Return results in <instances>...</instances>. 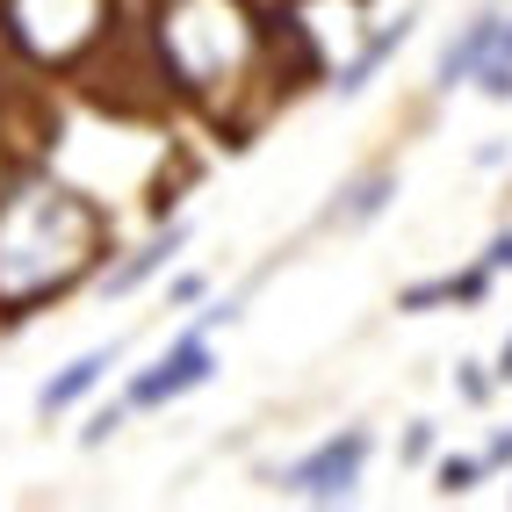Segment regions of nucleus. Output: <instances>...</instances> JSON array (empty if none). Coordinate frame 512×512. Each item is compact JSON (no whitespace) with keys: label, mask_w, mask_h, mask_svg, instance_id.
<instances>
[{"label":"nucleus","mask_w":512,"mask_h":512,"mask_svg":"<svg viewBox=\"0 0 512 512\" xmlns=\"http://www.w3.org/2000/svg\"><path fill=\"white\" fill-rule=\"evenodd\" d=\"M491 289V267H469V275H448V282H419V289H404L397 303L404 311H433V303H484Z\"/></svg>","instance_id":"5"},{"label":"nucleus","mask_w":512,"mask_h":512,"mask_svg":"<svg viewBox=\"0 0 512 512\" xmlns=\"http://www.w3.org/2000/svg\"><path fill=\"white\" fill-rule=\"evenodd\" d=\"M498 383H512V339H505V354H498Z\"/></svg>","instance_id":"13"},{"label":"nucleus","mask_w":512,"mask_h":512,"mask_svg":"<svg viewBox=\"0 0 512 512\" xmlns=\"http://www.w3.org/2000/svg\"><path fill=\"white\" fill-rule=\"evenodd\" d=\"M109 368H116V347H94V354H80L65 375H51V383L37 390V412H73V404H80V397H87V390H94Z\"/></svg>","instance_id":"4"},{"label":"nucleus","mask_w":512,"mask_h":512,"mask_svg":"<svg viewBox=\"0 0 512 512\" xmlns=\"http://www.w3.org/2000/svg\"><path fill=\"white\" fill-rule=\"evenodd\" d=\"M368 455H375V433L368 426H347V433H332V440H318L303 462H289L282 469V491H296V498H311V505H332V498H354V484H361V469H368Z\"/></svg>","instance_id":"1"},{"label":"nucleus","mask_w":512,"mask_h":512,"mask_svg":"<svg viewBox=\"0 0 512 512\" xmlns=\"http://www.w3.org/2000/svg\"><path fill=\"white\" fill-rule=\"evenodd\" d=\"M217 375V354H210V332H181L174 347H166L145 375H130V390H123V412H159V404H174L188 390H202Z\"/></svg>","instance_id":"2"},{"label":"nucleus","mask_w":512,"mask_h":512,"mask_svg":"<svg viewBox=\"0 0 512 512\" xmlns=\"http://www.w3.org/2000/svg\"><path fill=\"white\" fill-rule=\"evenodd\" d=\"M484 469H491L484 455H448V462H440V491H448V498L455 491H476V476H484Z\"/></svg>","instance_id":"8"},{"label":"nucleus","mask_w":512,"mask_h":512,"mask_svg":"<svg viewBox=\"0 0 512 512\" xmlns=\"http://www.w3.org/2000/svg\"><path fill=\"white\" fill-rule=\"evenodd\" d=\"M491 58H505V65H512V22H498V51H491Z\"/></svg>","instance_id":"12"},{"label":"nucleus","mask_w":512,"mask_h":512,"mask_svg":"<svg viewBox=\"0 0 512 512\" xmlns=\"http://www.w3.org/2000/svg\"><path fill=\"white\" fill-rule=\"evenodd\" d=\"M476 87H484L491 101H512V65L505 58H484V65H476Z\"/></svg>","instance_id":"9"},{"label":"nucleus","mask_w":512,"mask_h":512,"mask_svg":"<svg viewBox=\"0 0 512 512\" xmlns=\"http://www.w3.org/2000/svg\"><path fill=\"white\" fill-rule=\"evenodd\" d=\"M404 37H412V15H397V22L383 29V37H375V44H368V51H361V58L347 65V73H339V94H361V87L375 80V65H383V58H397V51H404Z\"/></svg>","instance_id":"7"},{"label":"nucleus","mask_w":512,"mask_h":512,"mask_svg":"<svg viewBox=\"0 0 512 512\" xmlns=\"http://www.w3.org/2000/svg\"><path fill=\"white\" fill-rule=\"evenodd\" d=\"M181 246H188V224H174V231H166V238H152V246H145L138 260H123V267H116V275H109V296H130V289H138L145 275H159V267H166V260H174Z\"/></svg>","instance_id":"6"},{"label":"nucleus","mask_w":512,"mask_h":512,"mask_svg":"<svg viewBox=\"0 0 512 512\" xmlns=\"http://www.w3.org/2000/svg\"><path fill=\"white\" fill-rule=\"evenodd\" d=\"M484 267H491V275H505V267H512V231H498V238H491V253H484Z\"/></svg>","instance_id":"10"},{"label":"nucleus","mask_w":512,"mask_h":512,"mask_svg":"<svg viewBox=\"0 0 512 512\" xmlns=\"http://www.w3.org/2000/svg\"><path fill=\"white\" fill-rule=\"evenodd\" d=\"M195 296H202V275H181L174 289H166V303H195Z\"/></svg>","instance_id":"11"},{"label":"nucleus","mask_w":512,"mask_h":512,"mask_svg":"<svg viewBox=\"0 0 512 512\" xmlns=\"http://www.w3.org/2000/svg\"><path fill=\"white\" fill-rule=\"evenodd\" d=\"M498 22H505V15H476V22L462 29V37H455L448 51H440L433 87H448V94H455V87H469V80H476V65H484V58L498 51Z\"/></svg>","instance_id":"3"}]
</instances>
